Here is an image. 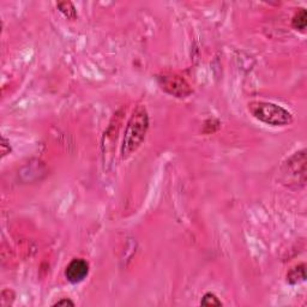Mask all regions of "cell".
Masks as SVG:
<instances>
[{
  "mask_svg": "<svg viewBox=\"0 0 307 307\" xmlns=\"http://www.w3.org/2000/svg\"><path fill=\"white\" fill-rule=\"evenodd\" d=\"M149 128V114L144 106H137L132 112L131 118L125 128L123 145H121V160H127L139 149L144 142Z\"/></svg>",
  "mask_w": 307,
  "mask_h": 307,
  "instance_id": "1",
  "label": "cell"
},
{
  "mask_svg": "<svg viewBox=\"0 0 307 307\" xmlns=\"http://www.w3.org/2000/svg\"><path fill=\"white\" fill-rule=\"evenodd\" d=\"M249 112L253 118L270 126H287L293 123V115L286 108L267 101L250 102Z\"/></svg>",
  "mask_w": 307,
  "mask_h": 307,
  "instance_id": "2",
  "label": "cell"
},
{
  "mask_svg": "<svg viewBox=\"0 0 307 307\" xmlns=\"http://www.w3.org/2000/svg\"><path fill=\"white\" fill-rule=\"evenodd\" d=\"M156 82L163 92L178 99H185L192 94V88L186 79L177 73H161L156 76Z\"/></svg>",
  "mask_w": 307,
  "mask_h": 307,
  "instance_id": "3",
  "label": "cell"
},
{
  "mask_svg": "<svg viewBox=\"0 0 307 307\" xmlns=\"http://www.w3.org/2000/svg\"><path fill=\"white\" fill-rule=\"evenodd\" d=\"M282 173H284L288 178H293V183L305 186L306 183V151L305 149L301 151L295 152L292 158H289L282 167Z\"/></svg>",
  "mask_w": 307,
  "mask_h": 307,
  "instance_id": "4",
  "label": "cell"
},
{
  "mask_svg": "<svg viewBox=\"0 0 307 307\" xmlns=\"http://www.w3.org/2000/svg\"><path fill=\"white\" fill-rule=\"evenodd\" d=\"M89 275V263L83 258H75L65 269V277L70 283H81Z\"/></svg>",
  "mask_w": 307,
  "mask_h": 307,
  "instance_id": "5",
  "label": "cell"
},
{
  "mask_svg": "<svg viewBox=\"0 0 307 307\" xmlns=\"http://www.w3.org/2000/svg\"><path fill=\"white\" fill-rule=\"evenodd\" d=\"M306 281V264L295 265L287 273V282L289 284H298Z\"/></svg>",
  "mask_w": 307,
  "mask_h": 307,
  "instance_id": "6",
  "label": "cell"
},
{
  "mask_svg": "<svg viewBox=\"0 0 307 307\" xmlns=\"http://www.w3.org/2000/svg\"><path fill=\"white\" fill-rule=\"evenodd\" d=\"M292 27L293 29L305 33L307 27V11L305 8H300L298 11L294 13L292 18Z\"/></svg>",
  "mask_w": 307,
  "mask_h": 307,
  "instance_id": "7",
  "label": "cell"
},
{
  "mask_svg": "<svg viewBox=\"0 0 307 307\" xmlns=\"http://www.w3.org/2000/svg\"><path fill=\"white\" fill-rule=\"evenodd\" d=\"M57 8L68 19L75 20L77 18V10L71 2H59Z\"/></svg>",
  "mask_w": 307,
  "mask_h": 307,
  "instance_id": "8",
  "label": "cell"
},
{
  "mask_svg": "<svg viewBox=\"0 0 307 307\" xmlns=\"http://www.w3.org/2000/svg\"><path fill=\"white\" fill-rule=\"evenodd\" d=\"M202 306H222L223 303L221 300L217 298V295H215L214 293L208 292L203 295V298L201 300Z\"/></svg>",
  "mask_w": 307,
  "mask_h": 307,
  "instance_id": "9",
  "label": "cell"
},
{
  "mask_svg": "<svg viewBox=\"0 0 307 307\" xmlns=\"http://www.w3.org/2000/svg\"><path fill=\"white\" fill-rule=\"evenodd\" d=\"M2 159H4L6 155H9L11 152V145H10V141H8L4 136H2Z\"/></svg>",
  "mask_w": 307,
  "mask_h": 307,
  "instance_id": "10",
  "label": "cell"
},
{
  "mask_svg": "<svg viewBox=\"0 0 307 307\" xmlns=\"http://www.w3.org/2000/svg\"><path fill=\"white\" fill-rule=\"evenodd\" d=\"M53 306H75V302L72 301L71 299L69 298H62L60 300H58L57 302L53 303Z\"/></svg>",
  "mask_w": 307,
  "mask_h": 307,
  "instance_id": "11",
  "label": "cell"
}]
</instances>
